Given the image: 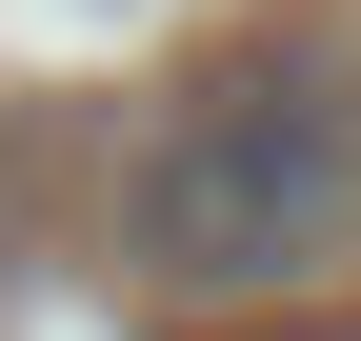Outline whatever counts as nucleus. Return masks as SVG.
I'll return each mask as SVG.
<instances>
[{"label":"nucleus","mask_w":361,"mask_h":341,"mask_svg":"<svg viewBox=\"0 0 361 341\" xmlns=\"http://www.w3.org/2000/svg\"><path fill=\"white\" fill-rule=\"evenodd\" d=\"M361 221V101L322 61H221L201 101H161L141 181H121V261L180 302H261V281L341 261Z\"/></svg>","instance_id":"f257e3e1"}]
</instances>
